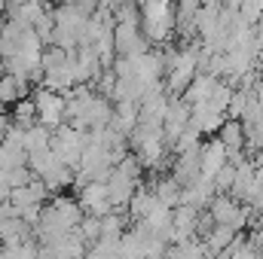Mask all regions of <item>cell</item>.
<instances>
[{
    "mask_svg": "<svg viewBox=\"0 0 263 259\" xmlns=\"http://www.w3.org/2000/svg\"><path fill=\"white\" fill-rule=\"evenodd\" d=\"M31 101H34L37 119H40L43 125H59L62 110H65V101H62L55 92H40V95H37V98H31Z\"/></svg>",
    "mask_w": 263,
    "mask_h": 259,
    "instance_id": "cell-1",
    "label": "cell"
},
{
    "mask_svg": "<svg viewBox=\"0 0 263 259\" xmlns=\"http://www.w3.org/2000/svg\"><path fill=\"white\" fill-rule=\"evenodd\" d=\"M211 220H217V226L236 229V226H242L245 213H242L230 198H217V201H214V207H211Z\"/></svg>",
    "mask_w": 263,
    "mask_h": 259,
    "instance_id": "cell-2",
    "label": "cell"
},
{
    "mask_svg": "<svg viewBox=\"0 0 263 259\" xmlns=\"http://www.w3.org/2000/svg\"><path fill=\"white\" fill-rule=\"evenodd\" d=\"M25 98V79L15 73L0 76V104H18Z\"/></svg>",
    "mask_w": 263,
    "mask_h": 259,
    "instance_id": "cell-3",
    "label": "cell"
},
{
    "mask_svg": "<svg viewBox=\"0 0 263 259\" xmlns=\"http://www.w3.org/2000/svg\"><path fill=\"white\" fill-rule=\"evenodd\" d=\"M190 79H193V55H184V61H178V67L172 70V85L184 89Z\"/></svg>",
    "mask_w": 263,
    "mask_h": 259,
    "instance_id": "cell-4",
    "label": "cell"
}]
</instances>
